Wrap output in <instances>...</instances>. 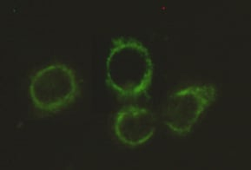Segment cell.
I'll return each mask as SVG.
<instances>
[{
  "instance_id": "6da1fadb",
  "label": "cell",
  "mask_w": 251,
  "mask_h": 170,
  "mask_svg": "<svg viewBox=\"0 0 251 170\" xmlns=\"http://www.w3.org/2000/svg\"><path fill=\"white\" fill-rule=\"evenodd\" d=\"M148 49L135 39L114 42L106 61L107 82L122 97H137L148 90L153 76Z\"/></svg>"
},
{
  "instance_id": "7a4b0ae2",
  "label": "cell",
  "mask_w": 251,
  "mask_h": 170,
  "mask_svg": "<svg viewBox=\"0 0 251 170\" xmlns=\"http://www.w3.org/2000/svg\"><path fill=\"white\" fill-rule=\"evenodd\" d=\"M77 93L76 73L63 63H54L38 70L29 86L33 105L48 113L65 109L75 100Z\"/></svg>"
},
{
  "instance_id": "3957f363",
  "label": "cell",
  "mask_w": 251,
  "mask_h": 170,
  "mask_svg": "<svg viewBox=\"0 0 251 170\" xmlns=\"http://www.w3.org/2000/svg\"><path fill=\"white\" fill-rule=\"evenodd\" d=\"M217 96V88L209 83L193 84L175 91L165 107L164 124L179 136L189 134Z\"/></svg>"
},
{
  "instance_id": "277c9868",
  "label": "cell",
  "mask_w": 251,
  "mask_h": 170,
  "mask_svg": "<svg viewBox=\"0 0 251 170\" xmlns=\"http://www.w3.org/2000/svg\"><path fill=\"white\" fill-rule=\"evenodd\" d=\"M113 129L122 144L131 147L140 146L155 135L156 118L151 111L145 108L129 106L117 113Z\"/></svg>"
}]
</instances>
